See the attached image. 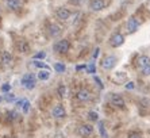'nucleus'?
Returning <instances> with one entry per match:
<instances>
[{
  "label": "nucleus",
  "mask_w": 150,
  "mask_h": 138,
  "mask_svg": "<svg viewBox=\"0 0 150 138\" xmlns=\"http://www.w3.org/2000/svg\"><path fill=\"white\" fill-rule=\"evenodd\" d=\"M18 49H19V52H21V53L27 54V53L30 52V45H28L27 41L22 39V41H19V43H18Z\"/></svg>",
  "instance_id": "obj_14"
},
{
  "label": "nucleus",
  "mask_w": 150,
  "mask_h": 138,
  "mask_svg": "<svg viewBox=\"0 0 150 138\" xmlns=\"http://www.w3.org/2000/svg\"><path fill=\"white\" fill-rule=\"evenodd\" d=\"M70 15H72V12H70L69 8L61 7V8L57 10V16H58V19H61V21H67V19H69Z\"/></svg>",
  "instance_id": "obj_11"
},
{
  "label": "nucleus",
  "mask_w": 150,
  "mask_h": 138,
  "mask_svg": "<svg viewBox=\"0 0 150 138\" xmlns=\"http://www.w3.org/2000/svg\"><path fill=\"white\" fill-rule=\"evenodd\" d=\"M93 80L96 81V83H98V87L100 88V90H103V88H104V85H103V81H101V80L99 79L98 76H95V77H93Z\"/></svg>",
  "instance_id": "obj_28"
},
{
  "label": "nucleus",
  "mask_w": 150,
  "mask_h": 138,
  "mask_svg": "<svg viewBox=\"0 0 150 138\" xmlns=\"http://www.w3.org/2000/svg\"><path fill=\"white\" fill-rule=\"evenodd\" d=\"M99 50H100V49H99V48H96V49H95V53H93V57H95V58L98 57V54H99Z\"/></svg>",
  "instance_id": "obj_34"
},
{
  "label": "nucleus",
  "mask_w": 150,
  "mask_h": 138,
  "mask_svg": "<svg viewBox=\"0 0 150 138\" xmlns=\"http://www.w3.org/2000/svg\"><path fill=\"white\" fill-rule=\"evenodd\" d=\"M137 62H138V66L142 69V68H145V66H147L150 64V57L149 55H141Z\"/></svg>",
  "instance_id": "obj_18"
},
{
  "label": "nucleus",
  "mask_w": 150,
  "mask_h": 138,
  "mask_svg": "<svg viewBox=\"0 0 150 138\" xmlns=\"http://www.w3.org/2000/svg\"><path fill=\"white\" fill-rule=\"evenodd\" d=\"M87 70H88V73H91V75L96 73V68H95V64H89V65L87 66Z\"/></svg>",
  "instance_id": "obj_26"
},
{
  "label": "nucleus",
  "mask_w": 150,
  "mask_h": 138,
  "mask_svg": "<svg viewBox=\"0 0 150 138\" xmlns=\"http://www.w3.org/2000/svg\"><path fill=\"white\" fill-rule=\"evenodd\" d=\"M7 115L10 117V121H14V119H16V117H18V114L15 112V111H10Z\"/></svg>",
  "instance_id": "obj_31"
},
{
  "label": "nucleus",
  "mask_w": 150,
  "mask_h": 138,
  "mask_svg": "<svg viewBox=\"0 0 150 138\" xmlns=\"http://www.w3.org/2000/svg\"><path fill=\"white\" fill-rule=\"evenodd\" d=\"M76 97L79 102H88V100L91 99V92L88 90H79L76 93Z\"/></svg>",
  "instance_id": "obj_8"
},
{
  "label": "nucleus",
  "mask_w": 150,
  "mask_h": 138,
  "mask_svg": "<svg viewBox=\"0 0 150 138\" xmlns=\"http://www.w3.org/2000/svg\"><path fill=\"white\" fill-rule=\"evenodd\" d=\"M65 115H67V112H65V108H64L61 104H57V106H54V107H53L52 117L58 118V119H62V118H65Z\"/></svg>",
  "instance_id": "obj_6"
},
{
  "label": "nucleus",
  "mask_w": 150,
  "mask_h": 138,
  "mask_svg": "<svg viewBox=\"0 0 150 138\" xmlns=\"http://www.w3.org/2000/svg\"><path fill=\"white\" fill-rule=\"evenodd\" d=\"M88 119H89V121H99V114L96 112V111H89Z\"/></svg>",
  "instance_id": "obj_24"
},
{
  "label": "nucleus",
  "mask_w": 150,
  "mask_h": 138,
  "mask_svg": "<svg viewBox=\"0 0 150 138\" xmlns=\"http://www.w3.org/2000/svg\"><path fill=\"white\" fill-rule=\"evenodd\" d=\"M92 133H93V127L91 124H83L79 127V135L81 137H89Z\"/></svg>",
  "instance_id": "obj_10"
},
{
  "label": "nucleus",
  "mask_w": 150,
  "mask_h": 138,
  "mask_svg": "<svg viewBox=\"0 0 150 138\" xmlns=\"http://www.w3.org/2000/svg\"><path fill=\"white\" fill-rule=\"evenodd\" d=\"M129 138H142V135L138 134V133H130Z\"/></svg>",
  "instance_id": "obj_32"
},
{
  "label": "nucleus",
  "mask_w": 150,
  "mask_h": 138,
  "mask_svg": "<svg viewBox=\"0 0 150 138\" xmlns=\"http://www.w3.org/2000/svg\"><path fill=\"white\" fill-rule=\"evenodd\" d=\"M142 73L145 76H150V64L147 66H145V68H142Z\"/></svg>",
  "instance_id": "obj_30"
},
{
  "label": "nucleus",
  "mask_w": 150,
  "mask_h": 138,
  "mask_svg": "<svg viewBox=\"0 0 150 138\" xmlns=\"http://www.w3.org/2000/svg\"><path fill=\"white\" fill-rule=\"evenodd\" d=\"M111 103L115 106V107H119V108H123L125 107V99H123L119 93H112L111 96Z\"/></svg>",
  "instance_id": "obj_9"
},
{
  "label": "nucleus",
  "mask_w": 150,
  "mask_h": 138,
  "mask_svg": "<svg viewBox=\"0 0 150 138\" xmlns=\"http://www.w3.org/2000/svg\"><path fill=\"white\" fill-rule=\"evenodd\" d=\"M6 3H7V7L10 8V10H18V8H21V0H7Z\"/></svg>",
  "instance_id": "obj_19"
},
{
  "label": "nucleus",
  "mask_w": 150,
  "mask_h": 138,
  "mask_svg": "<svg viewBox=\"0 0 150 138\" xmlns=\"http://www.w3.org/2000/svg\"><path fill=\"white\" fill-rule=\"evenodd\" d=\"M49 34L52 35L53 38H57L58 35H61V27H59V26H57V24H50Z\"/></svg>",
  "instance_id": "obj_17"
},
{
  "label": "nucleus",
  "mask_w": 150,
  "mask_h": 138,
  "mask_svg": "<svg viewBox=\"0 0 150 138\" xmlns=\"http://www.w3.org/2000/svg\"><path fill=\"white\" fill-rule=\"evenodd\" d=\"M98 130L101 138H108V133L105 130V123L104 121H98Z\"/></svg>",
  "instance_id": "obj_16"
},
{
  "label": "nucleus",
  "mask_w": 150,
  "mask_h": 138,
  "mask_svg": "<svg viewBox=\"0 0 150 138\" xmlns=\"http://www.w3.org/2000/svg\"><path fill=\"white\" fill-rule=\"evenodd\" d=\"M22 87H25L26 90H33L37 85V81H35V76L33 73H26L25 76L22 77L21 80Z\"/></svg>",
  "instance_id": "obj_1"
},
{
  "label": "nucleus",
  "mask_w": 150,
  "mask_h": 138,
  "mask_svg": "<svg viewBox=\"0 0 150 138\" xmlns=\"http://www.w3.org/2000/svg\"><path fill=\"white\" fill-rule=\"evenodd\" d=\"M116 65V57L115 55H105L103 61H101V66L107 70H111L114 66Z\"/></svg>",
  "instance_id": "obj_3"
},
{
  "label": "nucleus",
  "mask_w": 150,
  "mask_h": 138,
  "mask_svg": "<svg viewBox=\"0 0 150 138\" xmlns=\"http://www.w3.org/2000/svg\"><path fill=\"white\" fill-rule=\"evenodd\" d=\"M45 57H46V52H38L37 54H34L33 58L34 60H42V58H45Z\"/></svg>",
  "instance_id": "obj_25"
},
{
  "label": "nucleus",
  "mask_w": 150,
  "mask_h": 138,
  "mask_svg": "<svg viewBox=\"0 0 150 138\" xmlns=\"http://www.w3.org/2000/svg\"><path fill=\"white\" fill-rule=\"evenodd\" d=\"M11 61H12V55H11L10 52H3L0 54V62L3 65H10Z\"/></svg>",
  "instance_id": "obj_13"
},
{
  "label": "nucleus",
  "mask_w": 150,
  "mask_h": 138,
  "mask_svg": "<svg viewBox=\"0 0 150 138\" xmlns=\"http://www.w3.org/2000/svg\"><path fill=\"white\" fill-rule=\"evenodd\" d=\"M1 100H3V99H1V96H0V102H1Z\"/></svg>",
  "instance_id": "obj_36"
},
{
  "label": "nucleus",
  "mask_w": 150,
  "mask_h": 138,
  "mask_svg": "<svg viewBox=\"0 0 150 138\" xmlns=\"http://www.w3.org/2000/svg\"><path fill=\"white\" fill-rule=\"evenodd\" d=\"M68 93H69V90H68L65 85H61V87L58 88V95H59L61 97H67Z\"/></svg>",
  "instance_id": "obj_21"
},
{
  "label": "nucleus",
  "mask_w": 150,
  "mask_h": 138,
  "mask_svg": "<svg viewBox=\"0 0 150 138\" xmlns=\"http://www.w3.org/2000/svg\"><path fill=\"white\" fill-rule=\"evenodd\" d=\"M125 88L126 90H129V91L134 90V88H135V83H134V81H129V83L125 85Z\"/></svg>",
  "instance_id": "obj_27"
},
{
  "label": "nucleus",
  "mask_w": 150,
  "mask_h": 138,
  "mask_svg": "<svg viewBox=\"0 0 150 138\" xmlns=\"http://www.w3.org/2000/svg\"><path fill=\"white\" fill-rule=\"evenodd\" d=\"M16 106L18 107H21L22 111L25 112V114H27L28 110H30V102H28L27 99H21L16 102Z\"/></svg>",
  "instance_id": "obj_12"
},
{
  "label": "nucleus",
  "mask_w": 150,
  "mask_h": 138,
  "mask_svg": "<svg viewBox=\"0 0 150 138\" xmlns=\"http://www.w3.org/2000/svg\"><path fill=\"white\" fill-rule=\"evenodd\" d=\"M10 90H11V84L6 83L1 85V91H3V92H10Z\"/></svg>",
  "instance_id": "obj_29"
},
{
  "label": "nucleus",
  "mask_w": 150,
  "mask_h": 138,
  "mask_svg": "<svg viewBox=\"0 0 150 138\" xmlns=\"http://www.w3.org/2000/svg\"><path fill=\"white\" fill-rule=\"evenodd\" d=\"M84 68H85L84 65H77L76 66V70H81V69H84Z\"/></svg>",
  "instance_id": "obj_35"
},
{
  "label": "nucleus",
  "mask_w": 150,
  "mask_h": 138,
  "mask_svg": "<svg viewBox=\"0 0 150 138\" xmlns=\"http://www.w3.org/2000/svg\"><path fill=\"white\" fill-rule=\"evenodd\" d=\"M34 65L37 66V68H39V69H49V65L46 64V62H43V61H39V60H34ZM50 70V69H49Z\"/></svg>",
  "instance_id": "obj_22"
},
{
  "label": "nucleus",
  "mask_w": 150,
  "mask_h": 138,
  "mask_svg": "<svg viewBox=\"0 0 150 138\" xmlns=\"http://www.w3.org/2000/svg\"><path fill=\"white\" fill-rule=\"evenodd\" d=\"M110 43H111L112 48H119V46H122L125 43V35H122L120 33H116L111 37L110 39Z\"/></svg>",
  "instance_id": "obj_4"
},
{
  "label": "nucleus",
  "mask_w": 150,
  "mask_h": 138,
  "mask_svg": "<svg viewBox=\"0 0 150 138\" xmlns=\"http://www.w3.org/2000/svg\"><path fill=\"white\" fill-rule=\"evenodd\" d=\"M37 79L41 80V81H46V80L50 79V70L49 69H41L38 73H37Z\"/></svg>",
  "instance_id": "obj_15"
},
{
  "label": "nucleus",
  "mask_w": 150,
  "mask_h": 138,
  "mask_svg": "<svg viewBox=\"0 0 150 138\" xmlns=\"http://www.w3.org/2000/svg\"><path fill=\"white\" fill-rule=\"evenodd\" d=\"M81 1H83V0H69V3L70 4H74V6H79Z\"/></svg>",
  "instance_id": "obj_33"
},
{
  "label": "nucleus",
  "mask_w": 150,
  "mask_h": 138,
  "mask_svg": "<svg viewBox=\"0 0 150 138\" xmlns=\"http://www.w3.org/2000/svg\"><path fill=\"white\" fill-rule=\"evenodd\" d=\"M6 102H8V103H12L15 99H16V96H15L14 93H11V92H6V95H4V97H3Z\"/></svg>",
  "instance_id": "obj_23"
},
{
  "label": "nucleus",
  "mask_w": 150,
  "mask_h": 138,
  "mask_svg": "<svg viewBox=\"0 0 150 138\" xmlns=\"http://www.w3.org/2000/svg\"><path fill=\"white\" fill-rule=\"evenodd\" d=\"M65 69H67V66L64 65L62 62H56V64H54V70H56L57 73H64Z\"/></svg>",
  "instance_id": "obj_20"
},
{
  "label": "nucleus",
  "mask_w": 150,
  "mask_h": 138,
  "mask_svg": "<svg viewBox=\"0 0 150 138\" xmlns=\"http://www.w3.org/2000/svg\"><path fill=\"white\" fill-rule=\"evenodd\" d=\"M139 26H141L139 21L134 16L130 18L129 21H127V24H126V27H127V31H129V33H135V31L139 28Z\"/></svg>",
  "instance_id": "obj_5"
},
{
  "label": "nucleus",
  "mask_w": 150,
  "mask_h": 138,
  "mask_svg": "<svg viewBox=\"0 0 150 138\" xmlns=\"http://www.w3.org/2000/svg\"><path fill=\"white\" fill-rule=\"evenodd\" d=\"M89 7H91L92 11L98 12V11H101V10H104L105 8V1L104 0H91Z\"/></svg>",
  "instance_id": "obj_7"
},
{
  "label": "nucleus",
  "mask_w": 150,
  "mask_h": 138,
  "mask_svg": "<svg viewBox=\"0 0 150 138\" xmlns=\"http://www.w3.org/2000/svg\"><path fill=\"white\" fill-rule=\"evenodd\" d=\"M53 49H54V52L59 53V54H64V53H67L68 49H69V41H67V39H59V41H57L56 43H54Z\"/></svg>",
  "instance_id": "obj_2"
}]
</instances>
